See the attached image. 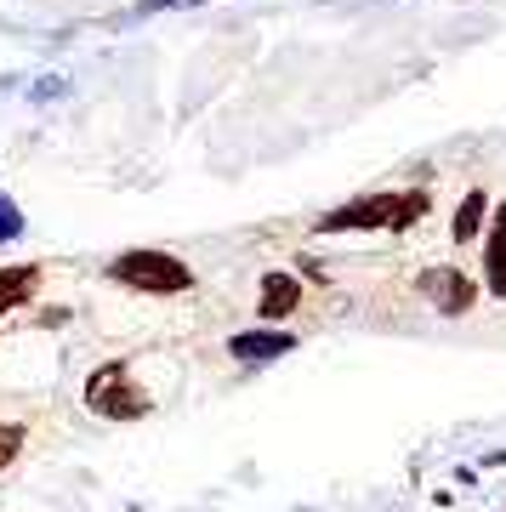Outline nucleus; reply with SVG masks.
I'll return each instance as SVG.
<instances>
[{"label":"nucleus","mask_w":506,"mask_h":512,"mask_svg":"<svg viewBox=\"0 0 506 512\" xmlns=\"http://www.w3.org/2000/svg\"><path fill=\"white\" fill-rule=\"evenodd\" d=\"M109 285L120 291H137V296H182L194 291V274H188V262L171 251H126L109 262Z\"/></svg>","instance_id":"f03ea898"},{"label":"nucleus","mask_w":506,"mask_h":512,"mask_svg":"<svg viewBox=\"0 0 506 512\" xmlns=\"http://www.w3.org/2000/svg\"><path fill=\"white\" fill-rule=\"evenodd\" d=\"M12 239H23V211L0 194V245H12Z\"/></svg>","instance_id":"9b49d317"},{"label":"nucleus","mask_w":506,"mask_h":512,"mask_svg":"<svg viewBox=\"0 0 506 512\" xmlns=\"http://www.w3.org/2000/svg\"><path fill=\"white\" fill-rule=\"evenodd\" d=\"M421 296H427L444 319H461V313L478 302V285H472L461 268H427V274H421Z\"/></svg>","instance_id":"20e7f679"},{"label":"nucleus","mask_w":506,"mask_h":512,"mask_svg":"<svg viewBox=\"0 0 506 512\" xmlns=\"http://www.w3.org/2000/svg\"><path fill=\"white\" fill-rule=\"evenodd\" d=\"M484 217H489V194H484V188H472L467 200L455 205L450 239H455V245H472V239H484Z\"/></svg>","instance_id":"1a4fd4ad"},{"label":"nucleus","mask_w":506,"mask_h":512,"mask_svg":"<svg viewBox=\"0 0 506 512\" xmlns=\"http://www.w3.org/2000/svg\"><path fill=\"white\" fill-rule=\"evenodd\" d=\"M23 444H29V427L23 421H0V473L23 456Z\"/></svg>","instance_id":"9d476101"},{"label":"nucleus","mask_w":506,"mask_h":512,"mask_svg":"<svg viewBox=\"0 0 506 512\" xmlns=\"http://www.w3.org/2000/svg\"><path fill=\"white\" fill-rule=\"evenodd\" d=\"M296 330H239V336H228V353H234L239 365H273V359H285V353H296Z\"/></svg>","instance_id":"39448f33"},{"label":"nucleus","mask_w":506,"mask_h":512,"mask_svg":"<svg viewBox=\"0 0 506 512\" xmlns=\"http://www.w3.org/2000/svg\"><path fill=\"white\" fill-rule=\"evenodd\" d=\"M165 6H199V0H137V12H165Z\"/></svg>","instance_id":"f8f14e48"},{"label":"nucleus","mask_w":506,"mask_h":512,"mask_svg":"<svg viewBox=\"0 0 506 512\" xmlns=\"http://www.w3.org/2000/svg\"><path fill=\"white\" fill-rule=\"evenodd\" d=\"M433 211L427 188H398V194H364V200L342 205L319 217V234H342V228H387V234H410L421 217Z\"/></svg>","instance_id":"f257e3e1"},{"label":"nucleus","mask_w":506,"mask_h":512,"mask_svg":"<svg viewBox=\"0 0 506 512\" xmlns=\"http://www.w3.org/2000/svg\"><path fill=\"white\" fill-rule=\"evenodd\" d=\"M484 285L489 296H506V205H495L484 228Z\"/></svg>","instance_id":"0eeeda50"},{"label":"nucleus","mask_w":506,"mask_h":512,"mask_svg":"<svg viewBox=\"0 0 506 512\" xmlns=\"http://www.w3.org/2000/svg\"><path fill=\"white\" fill-rule=\"evenodd\" d=\"M35 291H40V262H18V268H0V319L18 308V302H29Z\"/></svg>","instance_id":"6e6552de"},{"label":"nucleus","mask_w":506,"mask_h":512,"mask_svg":"<svg viewBox=\"0 0 506 512\" xmlns=\"http://www.w3.org/2000/svg\"><path fill=\"white\" fill-rule=\"evenodd\" d=\"M86 410L103 421H143L154 410V399L137 387L126 359H109V365H97L86 376Z\"/></svg>","instance_id":"7ed1b4c3"},{"label":"nucleus","mask_w":506,"mask_h":512,"mask_svg":"<svg viewBox=\"0 0 506 512\" xmlns=\"http://www.w3.org/2000/svg\"><path fill=\"white\" fill-rule=\"evenodd\" d=\"M296 302H302V279L296 274H268L262 279V291H256V313H262V319H290V313H296Z\"/></svg>","instance_id":"423d86ee"}]
</instances>
